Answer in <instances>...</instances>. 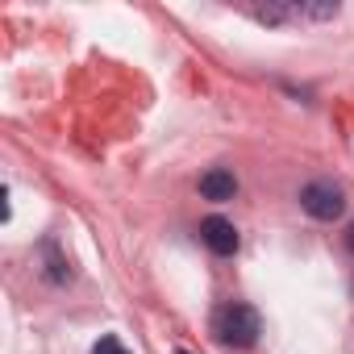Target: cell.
<instances>
[{"instance_id":"30bf717a","label":"cell","mask_w":354,"mask_h":354,"mask_svg":"<svg viewBox=\"0 0 354 354\" xmlns=\"http://www.w3.org/2000/svg\"><path fill=\"white\" fill-rule=\"evenodd\" d=\"M175 354H188V350H175Z\"/></svg>"},{"instance_id":"9c48e42d","label":"cell","mask_w":354,"mask_h":354,"mask_svg":"<svg viewBox=\"0 0 354 354\" xmlns=\"http://www.w3.org/2000/svg\"><path fill=\"white\" fill-rule=\"evenodd\" d=\"M346 250H350V254H354V225H350V230H346Z\"/></svg>"},{"instance_id":"277c9868","label":"cell","mask_w":354,"mask_h":354,"mask_svg":"<svg viewBox=\"0 0 354 354\" xmlns=\"http://www.w3.org/2000/svg\"><path fill=\"white\" fill-rule=\"evenodd\" d=\"M201 196H205V201H213V205L234 201V196H238V180H234V171H225V167L205 171V175H201Z\"/></svg>"},{"instance_id":"6da1fadb","label":"cell","mask_w":354,"mask_h":354,"mask_svg":"<svg viewBox=\"0 0 354 354\" xmlns=\"http://www.w3.org/2000/svg\"><path fill=\"white\" fill-rule=\"evenodd\" d=\"M213 333H217V342H225V346H234V350H246V346L259 342L263 321H259V313H254L250 304L230 300V304H221V308L213 313Z\"/></svg>"},{"instance_id":"5b68a950","label":"cell","mask_w":354,"mask_h":354,"mask_svg":"<svg viewBox=\"0 0 354 354\" xmlns=\"http://www.w3.org/2000/svg\"><path fill=\"white\" fill-rule=\"evenodd\" d=\"M254 17L263 26H283L296 17V5H288V0H271V5H254Z\"/></svg>"},{"instance_id":"8992f818","label":"cell","mask_w":354,"mask_h":354,"mask_svg":"<svg viewBox=\"0 0 354 354\" xmlns=\"http://www.w3.org/2000/svg\"><path fill=\"white\" fill-rule=\"evenodd\" d=\"M337 13H342L337 0H325V5H296V17H313V21H329Z\"/></svg>"},{"instance_id":"3957f363","label":"cell","mask_w":354,"mask_h":354,"mask_svg":"<svg viewBox=\"0 0 354 354\" xmlns=\"http://www.w3.org/2000/svg\"><path fill=\"white\" fill-rule=\"evenodd\" d=\"M201 242H205L213 254H221V259L238 254V230H234V221H225V217H205V221H201Z\"/></svg>"},{"instance_id":"ba28073f","label":"cell","mask_w":354,"mask_h":354,"mask_svg":"<svg viewBox=\"0 0 354 354\" xmlns=\"http://www.w3.org/2000/svg\"><path fill=\"white\" fill-rule=\"evenodd\" d=\"M92 354H129V350L121 346V337H117V333H104V337L92 346Z\"/></svg>"},{"instance_id":"52a82bcc","label":"cell","mask_w":354,"mask_h":354,"mask_svg":"<svg viewBox=\"0 0 354 354\" xmlns=\"http://www.w3.org/2000/svg\"><path fill=\"white\" fill-rule=\"evenodd\" d=\"M42 254L50 259V267H46V275H50L55 283H63V279H71V267H67V263L59 259V250H55V242H46V246H42Z\"/></svg>"},{"instance_id":"7a4b0ae2","label":"cell","mask_w":354,"mask_h":354,"mask_svg":"<svg viewBox=\"0 0 354 354\" xmlns=\"http://www.w3.org/2000/svg\"><path fill=\"white\" fill-rule=\"evenodd\" d=\"M300 209H304L313 221H337V217L346 213V192H342V184H333V180H313V184L300 188Z\"/></svg>"}]
</instances>
